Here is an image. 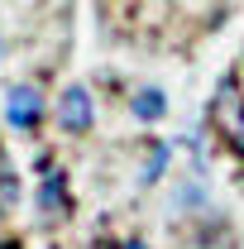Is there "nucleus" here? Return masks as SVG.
<instances>
[{
  "label": "nucleus",
  "instance_id": "nucleus-1",
  "mask_svg": "<svg viewBox=\"0 0 244 249\" xmlns=\"http://www.w3.org/2000/svg\"><path fill=\"white\" fill-rule=\"evenodd\" d=\"M53 115H58V129H62V134H87V129L96 124V101H91L87 87H62Z\"/></svg>",
  "mask_w": 244,
  "mask_h": 249
},
{
  "label": "nucleus",
  "instance_id": "nucleus-2",
  "mask_svg": "<svg viewBox=\"0 0 244 249\" xmlns=\"http://www.w3.org/2000/svg\"><path fill=\"white\" fill-rule=\"evenodd\" d=\"M5 120H10V129H24V134L38 129L43 124V91L38 87H24V82L10 87L5 91Z\"/></svg>",
  "mask_w": 244,
  "mask_h": 249
},
{
  "label": "nucleus",
  "instance_id": "nucleus-3",
  "mask_svg": "<svg viewBox=\"0 0 244 249\" xmlns=\"http://www.w3.org/2000/svg\"><path fill=\"white\" fill-rule=\"evenodd\" d=\"M34 206L43 216H67V178L62 173H43V182L34 192Z\"/></svg>",
  "mask_w": 244,
  "mask_h": 249
},
{
  "label": "nucleus",
  "instance_id": "nucleus-4",
  "mask_svg": "<svg viewBox=\"0 0 244 249\" xmlns=\"http://www.w3.org/2000/svg\"><path fill=\"white\" fill-rule=\"evenodd\" d=\"M129 110H134V120H139V124H153V120L168 115V96L158 91V87H144V91L129 101Z\"/></svg>",
  "mask_w": 244,
  "mask_h": 249
},
{
  "label": "nucleus",
  "instance_id": "nucleus-5",
  "mask_svg": "<svg viewBox=\"0 0 244 249\" xmlns=\"http://www.w3.org/2000/svg\"><path fill=\"white\" fill-rule=\"evenodd\" d=\"M168 158H173L168 144H153V149H149V163H144V173H139V182H144V187L158 182V178H163V168H168Z\"/></svg>",
  "mask_w": 244,
  "mask_h": 249
},
{
  "label": "nucleus",
  "instance_id": "nucleus-6",
  "mask_svg": "<svg viewBox=\"0 0 244 249\" xmlns=\"http://www.w3.org/2000/svg\"><path fill=\"white\" fill-rule=\"evenodd\" d=\"M230 144H235V149L244 154V110H240V120L230 124Z\"/></svg>",
  "mask_w": 244,
  "mask_h": 249
},
{
  "label": "nucleus",
  "instance_id": "nucleus-7",
  "mask_svg": "<svg viewBox=\"0 0 244 249\" xmlns=\"http://www.w3.org/2000/svg\"><path fill=\"white\" fill-rule=\"evenodd\" d=\"M120 249H149V245H144V240H124Z\"/></svg>",
  "mask_w": 244,
  "mask_h": 249
},
{
  "label": "nucleus",
  "instance_id": "nucleus-8",
  "mask_svg": "<svg viewBox=\"0 0 244 249\" xmlns=\"http://www.w3.org/2000/svg\"><path fill=\"white\" fill-rule=\"evenodd\" d=\"M0 58H5V38H0Z\"/></svg>",
  "mask_w": 244,
  "mask_h": 249
}]
</instances>
